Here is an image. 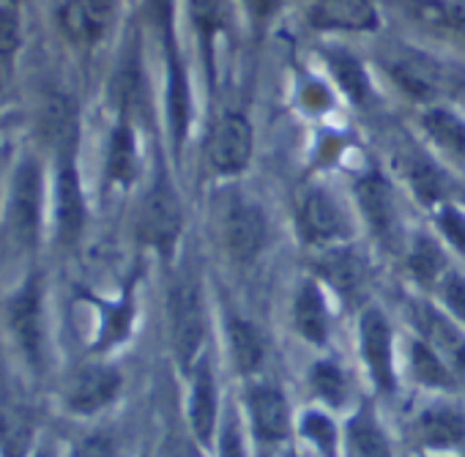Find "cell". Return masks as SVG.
Returning <instances> with one entry per match:
<instances>
[{
	"label": "cell",
	"mask_w": 465,
	"mask_h": 457,
	"mask_svg": "<svg viewBox=\"0 0 465 457\" xmlns=\"http://www.w3.org/2000/svg\"><path fill=\"white\" fill-rule=\"evenodd\" d=\"M219 457H244V443H242L239 427H236V422H232V419H227V424L222 427Z\"/></svg>",
	"instance_id": "obj_38"
},
{
	"label": "cell",
	"mask_w": 465,
	"mask_h": 457,
	"mask_svg": "<svg viewBox=\"0 0 465 457\" xmlns=\"http://www.w3.org/2000/svg\"><path fill=\"white\" fill-rule=\"evenodd\" d=\"M230 351L242 373H255L263 362V340L247 321H230Z\"/></svg>",
	"instance_id": "obj_22"
},
{
	"label": "cell",
	"mask_w": 465,
	"mask_h": 457,
	"mask_svg": "<svg viewBox=\"0 0 465 457\" xmlns=\"http://www.w3.org/2000/svg\"><path fill=\"white\" fill-rule=\"evenodd\" d=\"M386 66H389L391 77L397 80V85L402 91H408L411 96L430 99V96L438 94L440 80H438V69L432 66V61H427V58H421L416 53H405L402 50L394 58H389Z\"/></svg>",
	"instance_id": "obj_12"
},
{
	"label": "cell",
	"mask_w": 465,
	"mask_h": 457,
	"mask_svg": "<svg viewBox=\"0 0 465 457\" xmlns=\"http://www.w3.org/2000/svg\"><path fill=\"white\" fill-rule=\"evenodd\" d=\"M118 386H121V378L115 370L85 367L69 389V405L77 413H94L115 397Z\"/></svg>",
	"instance_id": "obj_10"
},
{
	"label": "cell",
	"mask_w": 465,
	"mask_h": 457,
	"mask_svg": "<svg viewBox=\"0 0 465 457\" xmlns=\"http://www.w3.org/2000/svg\"><path fill=\"white\" fill-rule=\"evenodd\" d=\"M443 302L449 304V310L457 318L465 321V280H460L454 274L446 277V283H443Z\"/></svg>",
	"instance_id": "obj_37"
},
{
	"label": "cell",
	"mask_w": 465,
	"mask_h": 457,
	"mask_svg": "<svg viewBox=\"0 0 465 457\" xmlns=\"http://www.w3.org/2000/svg\"><path fill=\"white\" fill-rule=\"evenodd\" d=\"M302 227H304L307 239L326 242V239H337L345 233V219H342L337 203L326 192L312 189L302 205Z\"/></svg>",
	"instance_id": "obj_14"
},
{
	"label": "cell",
	"mask_w": 465,
	"mask_h": 457,
	"mask_svg": "<svg viewBox=\"0 0 465 457\" xmlns=\"http://www.w3.org/2000/svg\"><path fill=\"white\" fill-rule=\"evenodd\" d=\"M12 323L20 337L23 351L34 364L42 362V348H45V334H42V304H39V285L31 280L23 293L12 304Z\"/></svg>",
	"instance_id": "obj_9"
},
{
	"label": "cell",
	"mask_w": 465,
	"mask_h": 457,
	"mask_svg": "<svg viewBox=\"0 0 465 457\" xmlns=\"http://www.w3.org/2000/svg\"><path fill=\"white\" fill-rule=\"evenodd\" d=\"M413 373L421 383H430V386H449V373L440 362V356L427 348V345H413Z\"/></svg>",
	"instance_id": "obj_29"
},
{
	"label": "cell",
	"mask_w": 465,
	"mask_h": 457,
	"mask_svg": "<svg viewBox=\"0 0 465 457\" xmlns=\"http://www.w3.org/2000/svg\"><path fill=\"white\" fill-rule=\"evenodd\" d=\"M252 154V129L242 115H227L211 134L208 156L219 173H236L247 167Z\"/></svg>",
	"instance_id": "obj_4"
},
{
	"label": "cell",
	"mask_w": 465,
	"mask_h": 457,
	"mask_svg": "<svg viewBox=\"0 0 465 457\" xmlns=\"http://www.w3.org/2000/svg\"><path fill=\"white\" fill-rule=\"evenodd\" d=\"M361 351L370 367L372 381L381 389L394 386V367H391V332L386 318L378 310H367L361 318Z\"/></svg>",
	"instance_id": "obj_5"
},
{
	"label": "cell",
	"mask_w": 465,
	"mask_h": 457,
	"mask_svg": "<svg viewBox=\"0 0 465 457\" xmlns=\"http://www.w3.org/2000/svg\"><path fill=\"white\" fill-rule=\"evenodd\" d=\"M83 219H85V208H83L80 181L74 175V167L66 164L58 178V227L66 242H72L83 231Z\"/></svg>",
	"instance_id": "obj_17"
},
{
	"label": "cell",
	"mask_w": 465,
	"mask_h": 457,
	"mask_svg": "<svg viewBox=\"0 0 465 457\" xmlns=\"http://www.w3.org/2000/svg\"><path fill=\"white\" fill-rule=\"evenodd\" d=\"M244 4L255 20H269L282 6V0H244Z\"/></svg>",
	"instance_id": "obj_40"
},
{
	"label": "cell",
	"mask_w": 465,
	"mask_h": 457,
	"mask_svg": "<svg viewBox=\"0 0 465 457\" xmlns=\"http://www.w3.org/2000/svg\"><path fill=\"white\" fill-rule=\"evenodd\" d=\"M175 457H197V454H194L192 449H186V446H183L181 452H175Z\"/></svg>",
	"instance_id": "obj_42"
},
{
	"label": "cell",
	"mask_w": 465,
	"mask_h": 457,
	"mask_svg": "<svg viewBox=\"0 0 465 457\" xmlns=\"http://www.w3.org/2000/svg\"><path fill=\"white\" fill-rule=\"evenodd\" d=\"M438 222H440V227H443L446 239H449L457 250L465 253V216L457 214L454 208H443L440 216H438Z\"/></svg>",
	"instance_id": "obj_36"
},
{
	"label": "cell",
	"mask_w": 465,
	"mask_h": 457,
	"mask_svg": "<svg viewBox=\"0 0 465 457\" xmlns=\"http://www.w3.org/2000/svg\"><path fill=\"white\" fill-rule=\"evenodd\" d=\"M170 6H173L170 0H151V12L164 28H170Z\"/></svg>",
	"instance_id": "obj_41"
},
{
	"label": "cell",
	"mask_w": 465,
	"mask_h": 457,
	"mask_svg": "<svg viewBox=\"0 0 465 457\" xmlns=\"http://www.w3.org/2000/svg\"><path fill=\"white\" fill-rule=\"evenodd\" d=\"M411 269L416 274V280L421 283H435V277L443 269V253L438 250V244L427 236L416 239L413 250H411Z\"/></svg>",
	"instance_id": "obj_28"
},
{
	"label": "cell",
	"mask_w": 465,
	"mask_h": 457,
	"mask_svg": "<svg viewBox=\"0 0 465 457\" xmlns=\"http://www.w3.org/2000/svg\"><path fill=\"white\" fill-rule=\"evenodd\" d=\"M302 430H304V435L323 452V454H329L331 457V452H334V424H331V419L329 416H323V413H318V411H312V413H307L304 416V422H302Z\"/></svg>",
	"instance_id": "obj_33"
},
{
	"label": "cell",
	"mask_w": 465,
	"mask_h": 457,
	"mask_svg": "<svg viewBox=\"0 0 465 457\" xmlns=\"http://www.w3.org/2000/svg\"><path fill=\"white\" fill-rule=\"evenodd\" d=\"M331 66H334V72H337V80H340V85L348 91V96L351 99H364V94H367V77H364V72H361V66H359V61L356 58H351V55H342V53H334L331 55Z\"/></svg>",
	"instance_id": "obj_30"
},
{
	"label": "cell",
	"mask_w": 465,
	"mask_h": 457,
	"mask_svg": "<svg viewBox=\"0 0 465 457\" xmlns=\"http://www.w3.org/2000/svg\"><path fill=\"white\" fill-rule=\"evenodd\" d=\"M20 45V23L17 15L6 6H0V55H9Z\"/></svg>",
	"instance_id": "obj_35"
},
{
	"label": "cell",
	"mask_w": 465,
	"mask_h": 457,
	"mask_svg": "<svg viewBox=\"0 0 465 457\" xmlns=\"http://www.w3.org/2000/svg\"><path fill=\"white\" fill-rule=\"evenodd\" d=\"M134 164H137V156H134V137L129 132V126H118L115 134H113V143H110V159H107V173L113 181H132L134 175Z\"/></svg>",
	"instance_id": "obj_25"
},
{
	"label": "cell",
	"mask_w": 465,
	"mask_h": 457,
	"mask_svg": "<svg viewBox=\"0 0 465 457\" xmlns=\"http://www.w3.org/2000/svg\"><path fill=\"white\" fill-rule=\"evenodd\" d=\"M170 321H173V345L183 367L194 362L205 334L203 296L192 280H181L170 291Z\"/></svg>",
	"instance_id": "obj_1"
},
{
	"label": "cell",
	"mask_w": 465,
	"mask_h": 457,
	"mask_svg": "<svg viewBox=\"0 0 465 457\" xmlns=\"http://www.w3.org/2000/svg\"><path fill=\"white\" fill-rule=\"evenodd\" d=\"M296 326L312 343H323L329 334L326 304H323V296L315 285H304L296 296Z\"/></svg>",
	"instance_id": "obj_20"
},
{
	"label": "cell",
	"mask_w": 465,
	"mask_h": 457,
	"mask_svg": "<svg viewBox=\"0 0 465 457\" xmlns=\"http://www.w3.org/2000/svg\"><path fill=\"white\" fill-rule=\"evenodd\" d=\"M405 175H408V181H411V186L424 197V200H438L440 194H443V178L438 175V170L427 162V159H421V156H411L405 164Z\"/></svg>",
	"instance_id": "obj_27"
},
{
	"label": "cell",
	"mask_w": 465,
	"mask_h": 457,
	"mask_svg": "<svg viewBox=\"0 0 465 457\" xmlns=\"http://www.w3.org/2000/svg\"><path fill=\"white\" fill-rule=\"evenodd\" d=\"M0 441H4V446L12 457H20L25 452L28 427L20 422V416H4V422H0Z\"/></svg>",
	"instance_id": "obj_34"
},
{
	"label": "cell",
	"mask_w": 465,
	"mask_h": 457,
	"mask_svg": "<svg viewBox=\"0 0 465 457\" xmlns=\"http://www.w3.org/2000/svg\"><path fill=\"white\" fill-rule=\"evenodd\" d=\"M77 457H115V446L107 435H94L80 443Z\"/></svg>",
	"instance_id": "obj_39"
},
{
	"label": "cell",
	"mask_w": 465,
	"mask_h": 457,
	"mask_svg": "<svg viewBox=\"0 0 465 457\" xmlns=\"http://www.w3.org/2000/svg\"><path fill=\"white\" fill-rule=\"evenodd\" d=\"M167 107H170L173 134H175V140H181L183 132H186V121H189V91H186V80H183V72H181L175 55H170V91H167Z\"/></svg>",
	"instance_id": "obj_24"
},
{
	"label": "cell",
	"mask_w": 465,
	"mask_h": 457,
	"mask_svg": "<svg viewBox=\"0 0 465 457\" xmlns=\"http://www.w3.org/2000/svg\"><path fill=\"white\" fill-rule=\"evenodd\" d=\"M312 25L331 31H370L378 25L375 0H315Z\"/></svg>",
	"instance_id": "obj_7"
},
{
	"label": "cell",
	"mask_w": 465,
	"mask_h": 457,
	"mask_svg": "<svg viewBox=\"0 0 465 457\" xmlns=\"http://www.w3.org/2000/svg\"><path fill=\"white\" fill-rule=\"evenodd\" d=\"M424 129L430 132V137L438 145H443V148H449L454 154H462L465 151V124L460 118H454L451 113H446V110L427 113Z\"/></svg>",
	"instance_id": "obj_26"
},
{
	"label": "cell",
	"mask_w": 465,
	"mask_h": 457,
	"mask_svg": "<svg viewBox=\"0 0 465 457\" xmlns=\"http://www.w3.org/2000/svg\"><path fill=\"white\" fill-rule=\"evenodd\" d=\"M266 242V222L258 208L236 203L224 216V244L239 261H250Z\"/></svg>",
	"instance_id": "obj_6"
},
{
	"label": "cell",
	"mask_w": 465,
	"mask_h": 457,
	"mask_svg": "<svg viewBox=\"0 0 465 457\" xmlns=\"http://www.w3.org/2000/svg\"><path fill=\"white\" fill-rule=\"evenodd\" d=\"M12 233L20 244H36L39 222H42V173L34 159H25L17 170L12 186V208H9Z\"/></svg>",
	"instance_id": "obj_2"
},
{
	"label": "cell",
	"mask_w": 465,
	"mask_h": 457,
	"mask_svg": "<svg viewBox=\"0 0 465 457\" xmlns=\"http://www.w3.org/2000/svg\"><path fill=\"white\" fill-rule=\"evenodd\" d=\"M416 432L430 446H451L465 438V416L446 405L427 408L416 422Z\"/></svg>",
	"instance_id": "obj_16"
},
{
	"label": "cell",
	"mask_w": 465,
	"mask_h": 457,
	"mask_svg": "<svg viewBox=\"0 0 465 457\" xmlns=\"http://www.w3.org/2000/svg\"><path fill=\"white\" fill-rule=\"evenodd\" d=\"M359 200L367 214V222L372 224V231L383 239L391 242L394 227H397V211H394V197L389 184L381 175H367L359 181Z\"/></svg>",
	"instance_id": "obj_11"
},
{
	"label": "cell",
	"mask_w": 465,
	"mask_h": 457,
	"mask_svg": "<svg viewBox=\"0 0 465 457\" xmlns=\"http://www.w3.org/2000/svg\"><path fill=\"white\" fill-rule=\"evenodd\" d=\"M321 272L345 296L359 293L361 285H364V266H361L359 255L351 253V250H334V253H329L323 258V263H321Z\"/></svg>",
	"instance_id": "obj_19"
},
{
	"label": "cell",
	"mask_w": 465,
	"mask_h": 457,
	"mask_svg": "<svg viewBox=\"0 0 465 457\" xmlns=\"http://www.w3.org/2000/svg\"><path fill=\"white\" fill-rule=\"evenodd\" d=\"M189 422L200 441L211 438L213 424H216V389H213L211 373L205 367H200L194 375L192 400H189Z\"/></svg>",
	"instance_id": "obj_18"
},
{
	"label": "cell",
	"mask_w": 465,
	"mask_h": 457,
	"mask_svg": "<svg viewBox=\"0 0 465 457\" xmlns=\"http://www.w3.org/2000/svg\"><path fill=\"white\" fill-rule=\"evenodd\" d=\"M250 411H252V422L261 438L280 441L288 435V427H291L288 402L274 386H255L250 394Z\"/></svg>",
	"instance_id": "obj_13"
},
{
	"label": "cell",
	"mask_w": 465,
	"mask_h": 457,
	"mask_svg": "<svg viewBox=\"0 0 465 457\" xmlns=\"http://www.w3.org/2000/svg\"><path fill=\"white\" fill-rule=\"evenodd\" d=\"M113 20V0H66L61 25L77 45H94Z\"/></svg>",
	"instance_id": "obj_8"
},
{
	"label": "cell",
	"mask_w": 465,
	"mask_h": 457,
	"mask_svg": "<svg viewBox=\"0 0 465 457\" xmlns=\"http://www.w3.org/2000/svg\"><path fill=\"white\" fill-rule=\"evenodd\" d=\"M181 233V205L173 192V186L159 178L153 189L148 192L143 203V216H140V236L153 244L167 250Z\"/></svg>",
	"instance_id": "obj_3"
},
{
	"label": "cell",
	"mask_w": 465,
	"mask_h": 457,
	"mask_svg": "<svg viewBox=\"0 0 465 457\" xmlns=\"http://www.w3.org/2000/svg\"><path fill=\"white\" fill-rule=\"evenodd\" d=\"M348 457H389L386 435L367 411L348 424Z\"/></svg>",
	"instance_id": "obj_21"
},
{
	"label": "cell",
	"mask_w": 465,
	"mask_h": 457,
	"mask_svg": "<svg viewBox=\"0 0 465 457\" xmlns=\"http://www.w3.org/2000/svg\"><path fill=\"white\" fill-rule=\"evenodd\" d=\"M312 383L321 392V397H326L329 402L340 405L345 400V378L334 364H318L312 373Z\"/></svg>",
	"instance_id": "obj_32"
},
{
	"label": "cell",
	"mask_w": 465,
	"mask_h": 457,
	"mask_svg": "<svg viewBox=\"0 0 465 457\" xmlns=\"http://www.w3.org/2000/svg\"><path fill=\"white\" fill-rule=\"evenodd\" d=\"M416 323L432 343V351L443 356L454 370H465V337L457 326H451L446 318H440L430 307L416 310Z\"/></svg>",
	"instance_id": "obj_15"
},
{
	"label": "cell",
	"mask_w": 465,
	"mask_h": 457,
	"mask_svg": "<svg viewBox=\"0 0 465 457\" xmlns=\"http://www.w3.org/2000/svg\"><path fill=\"white\" fill-rule=\"evenodd\" d=\"M224 15H227V0H192V17L205 39H211V34L222 28Z\"/></svg>",
	"instance_id": "obj_31"
},
{
	"label": "cell",
	"mask_w": 465,
	"mask_h": 457,
	"mask_svg": "<svg viewBox=\"0 0 465 457\" xmlns=\"http://www.w3.org/2000/svg\"><path fill=\"white\" fill-rule=\"evenodd\" d=\"M416 15L424 23L438 25V28L451 31L465 39V4H451V0H421V4H416Z\"/></svg>",
	"instance_id": "obj_23"
}]
</instances>
